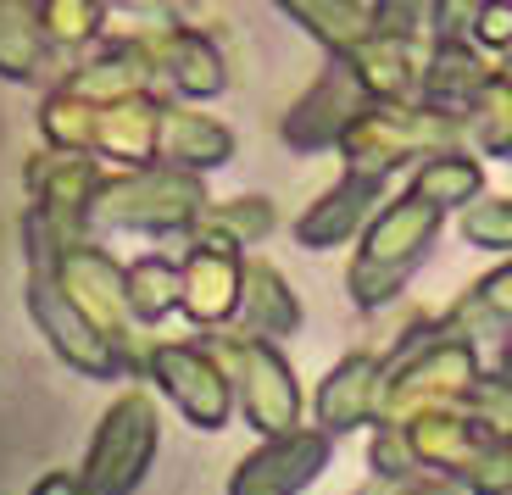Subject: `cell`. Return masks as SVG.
I'll return each mask as SVG.
<instances>
[{"label": "cell", "instance_id": "obj_1", "mask_svg": "<svg viewBox=\"0 0 512 495\" xmlns=\"http://www.w3.org/2000/svg\"><path fill=\"white\" fill-rule=\"evenodd\" d=\"M206 206V184L201 173H184V167H117L101 173L90 201V234H190V223Z\"/></svg>", "mask_w": 512, "mask_h": 495}, {"label": "cell", "instance_id": "obj_2", "mask_svg": "<svg viewBox=\"0 0 512 495\" xmlns=\"http://www.w3.org/2000/svg\"><path fill=\"white\" fill-rule=\"evenodd\" d=\"M440 223H446V212L423 206L418 195H396V201H384L379 212L362 223V234H357L362 251L351 256V267H346L351 301H357L362 312L396 301V295L407 290V279L423 267V256H429V245H435Z\"/></svg>", "mask_w": 512, "mask_h": 495}, {"label": "cell", "instance_id": "obj_3", "mask_svg": "<svg viewBox=\"0 0 512 495\" xmlns=\"http://www.w3.org/2000/svg\"><path fill=\"white\" fill-rule=\"evenodd\" d=\"M462 145V117L440 112V106H379L368 101L357 117L346 123V134L334 140L346 173H368V178H390L407 162H423L435 151H457Z\"/></svg>", "mask_w": 512, "mask_h": 495}, {"label": "cell", "instance_id": "obj_4", "mask_svg": "<svg viewBox=\"0 0 512 495\" xmlns=\"http://www.w3.org/2000/svg\"><path fill=\"white\" fill-rule=\"evenodd\" d=\"M39 273H51L56 290L73 301V312L112 345L117 368L134 373L140 379L145 368V345H140V323L128 318V301H123V267H117L112 251H101L95 240H73L51 256V267H39Z\"/></svg>", "mask_w": 512, "mask_h": 495}, {"label": "cell", "instance_id": "obj_5", "mask_svg": "<svg viewBox=\"0 0 512 495\" xmlns=\"http://www.w3.org/2000/svg\"><path fill=\"white\" fill-rule=\"evenodd\" d=\"M201 345L212 351V362L229 373V384H240V390H234V407H240V418L251 423L256 434H290V429H301L307 401H301L295 368L284 362L279 345L256 340V334H218V329H206Z\"/></svg>", "mask_w": 512, "mask_h": 495}, {"label": "cell", "instance_id": "obj_6", "mask_svg": "<svg viewBox=\"0 0 512 495\" xmlns=\"http://www.w3.org/2000/svg\"><path fill=\"white\" fill-rule=\"evenodd\" d=\"M156 440H162V418L151 390H123L95 423L84 468L73 473L78 495H134L156 462Z\"/></svg>", "mask_w": 512, "mask_h": 495}, {"label": "cell", "instance_id": "obj_7", "mask_svg": "<svg viewBox=\"0 0 512 495\" xmlns=\"http://www.w3.org/2000/svg\"><path fill=\"white\" fill-rule=\"evenodd\" d=\"M140 379H156V390L195 423V429H229L234 418V384L229 373L212 362L206 345H184V340H162L145 345V368Z\"/></svg>", "mask_w": 512, "mask_h": 495}, {"label": "cell", "instance_id": "obj_8", "mask_svg": "<svg viewBox=\"0 0 512 495\" xmlns=\"http://www.w3.org/2000/svg\"><path fill=\"white\" fill-rule=\"evenodd\" d=\"M106 167L84 151H34L23 167L28 184V212L45 217V229L62 245L90 240V201Z\"/></svg>", "mask_w": 512, "mask_h": 495}, {"label": "cell", "instance_id": "obj_9", "mask_svg": "<svg viewBox=\"0 0 512 495\" xmlns=\"http://www.w3.org/2000/svg\"><path fill=\"white\" fill-rule=\"evenodd\" d=\"M334 457V434L323 429H290L268 434L251 457L234 468L229 495H301Z\"/></svg>", "mask_w": 512, "mask_h": 495}, {"label": "cell", "instance_id": "obj_10", "mask_svg": "<svg viewBox=\"0 0 512 495\" xmlns=\"http://www.w3.org/2000/svg\"><path fill=\"white\" fill-rule=\"evenodd\" d=\"M28 312H34L39 334L51 340V351L62 356L67 368H78L84 379H123L112 345L78 318L73 301H67V295L56 290V279L51 273H39V267H28Z\"/></svg>", "mask_w": 512, "mask_h": 495}, {"label": "cell", "instance_id": "obj_11", "mask_svg": "<svg viewBox=\"0 0 512 495\" xmlns=\"http://www.w3.org/2000/svg\"><path fill=\"white\" fill-rule=\"evenodd\" d=\"M368 106V95H362L357 84H351V73L329 56V67H323L318 78H312V89L301 95V101L284 112L279 123V140L290 145V151L312 156V151H329L340 134H346V123Z\"/></svg>", "mask_w": 512, "mask_h": 495}, {"label": "cell", "instance_id": "obj_12", "mask_svg": "<svg viewBox=\"0 0 512 495\" xmlns=\"http://www.w3.org/2000/svg\"><path fill=\"white\" fill-rule=\"evenodd\" d=\"M145 45H151V67L179 89V95H190V101H212V95L229 89V62H223V51L206 34H195V28L156 23V28H145Z\"/></svg>", "mask_w": 512, "mask_h": 495}, {"label": "cell", "instance_id": "obj_13", "mask_svg": "<svg viewBox=\"0 0 512 495\" xmlns=\"http://www.w3.org/2000/svg\"><path fill=\"white\" fill-rule=\"evenodd\" d=\"M384 190H390V178L346 173L334 190H323L307 212L295 217V240L307 245V251H329V245L357 240L362 223H368V217L384 206Z\"/></svg>", "mask_w": 512, "mask_h": 495}, {"label": "cell", "instance_id": "obj_14", "mask_svg": "<svg viewBox=\"0 0 512 495\" xmlns=\"http://www.w3.org/2000/svg\"><path fill=\"white\" fill-rule=\"evenodd\" d=\"M240 273V251H212V245L190 240V256L179 262V312L201 329H223L240 306Z\"/></svg>", "mask_w": 512, "mask_h": 495}, {"label": "cell", "instance_id": "obj_15", "mask_svg": "<svg viewBox=\"0 0 512 495\" xmlns=\"http://www.w3.org/2000/svg\"><path fill=\"white\" fill-rule=\"evenodd\" d=\"M379 390H384V356L351 351L334 362V373H323L312 412H318L323 434H346V429H368L379 412Z\"/></svg>", "mask_w": 512, "mask_h": 495}, {"label": "cell", "instance_id": "obj_16", "mask_svg": "<svg viewBox=\"0 0 512 495\" xmlns=\"http://www.w3.org/2000/svg\"><path fill=\"white\" fill-rule=\"evenodd\" d=\"M418 56L412 39H396V34H368L357 39L351 51H340L334 62L351 73V84L379 106H412L418 101Z\"/></svg>", "mask_w": 512, "mask_h": 495}, {"label": "cell", "instance_id": "obj_17", "mask_svg": "<svg viewBox=\"0 0 512 495\" xmlns=\"http://www.w3.org/2000/svg\"><path fill=\"white\" fill-rule=\"evenodd\" d=\"M156 123H162V101H156L151 89L117 95V101L95 106L90 156H106L117 167H151L156 162Z\"/></svg>", "mask_w": 512, "mask_h": 495}, {"label": "cell", "instance_id": "obj_18", "mask_svg": "<svg viewBox=\"0 0 512 495\" xmlns=\"http://www.w3.org/2000/svg\"><path fill=\"white\" fill-rule=\"evenodd\" d=\"M234 156V134L229 123L195 112V106H173L162 101V123H156V162L184 167V173H212Z\"/></svg>", "mask_w": 512, "mask_h": 495}, {"label": "cell", "instance_id": "obj_19", "mask_svg": "<svg viewBox=\"0 0 512 495\" xmlns=\"http://www.w3.org/2000/svg\"><path fill=\"white\" fill-rule=\"evenodd\" d=\"M67 73V56L39 28L28 0H0V78L12 84H56Z\"/></svg>", "mask_w": 512, "mask_h": 495}, {"label": "cell", "instance_id": "obj_20", "mask_svg": "<svg viewBox=\"0 0 512 495\" xmlns=\"http://www.w3.org/2000/svg\"><path fill=\"white\" fill-rule=\"evenodd\" d=\"M490 73H496V67L479 56V45H468V39H435V45L418 56V101L440 106V112H462V101H468Z\"/></svg>", "mask_w": 512, "mask_h": 495}, {"label": "cell", "instance_id": "obj_21", "mask_svg": "<svg viewBox=\"0 0 512 495\" xmlns=\"http://www.w3.org/2000/svg\"><path fill=\"white\" fill-rule=\"evenodd\" d=\"M245 318V329L256 334V340H290L295 329H301V295L290 290V279H284L273 262H256V256H245V273H240V306H234Z\"/></svg>", "mask_w": 512, "mask_h": 495}, {"label": "cell", "instance_id": "obj_22", "mask_svg": "<svg viewBox=\"0 0 512 495\" xmlns=\"http://www.w3.org/2000/svg\"><path fill=\"white\" fill-rule=\"evenodd\" d=\"M279 229V212H273L268 195H234V201H206L201 217L190 223L195 245H212V251H251L268 234Z\"/></svg>", "mask_w": 512, "mask_h": 495}, {"label": "cell", "instance_id": "obj_23", "mask_svg": "<svg viewBox=\"0 0 512 495\" xmlns=\"http://www.w3.org/2000/svg\"><path fill=\"white\" fill-rule=\"evenodd\" d=\"M407 195H418L423 206H435V212H457L468 206L474 195H485V162L474 151H435L423 156V167L407 178Z\"/></svg>", "mask_w": 512, "mask_h": 495}, {"label": "cell", "instance_id": "obj_24", "mask_svg": "<svg viewBox=\"0 0 512 495\" xmlns=\"http://www.w3.org/2000/svg\"><path fill=\"white\" fill-rule=\"evenodd\" d=\"M295 28H307L329 56L351 51L357 39L373 34V17H368V0H273Z\"/></svg>", "mask_w": 512, "mask_h": 495}, {"label": "cell", "instance_id": "obj_25", "mask_svg": "<svg viewBox=\"0 0 512 495\" xmlns=\"http://www.w3.org/2000/svg\"><path fill=\"white\" fill-rule=\"evenodd\" d=\"M123 301L140 329H156L167 312H179V262L162 251H145L123 267Z\"/></svg>", "mask_w": 512, "mask_h": 495}, {"label": "cell", "instance_id": "obj_26", "mask_svg": "<svg viewBox=\"0 0 512 495\" xmlns=\"http://www.w3.org/2000/svg\"><path fill=\"white\" fill-rule=\"evenodd\" d=\"M462 140L479 156H507L512 162V84L507 73H490L485 84L462 101Z\"/></svg>", "mask_w": 512, "mask_h": 495}, {"label": "cell", "instance_id": "obj_27", "mask_svg": "<svg viewBox=\"0 0 512 495\" xmlns=\"http://www.w3.org/2000/svg\"><path fill=\"white\" fill-rule=\"evenodd\" d=\"M28 6H34L45 39H51L62 56H84L95 39H106V6L101 0H28Z\"/></svg>", "mask_w": 512, "mask_h": 495}, {"label": "cell", "instance_id": "obj_28", "mask_svg": "<svg viewBox=\"0 0 512 495\" xmlns=\"http://www.w3.org/2000/svg\"><path fill=\"white\" fill-rule=\"evenodd\" d=\"M39 134L51 151H84L90 156V140H95V101H78L67 89H51L39 101Z\"/></svg>", "mask_w": 512, "mask_h": 495}, {"label": "cell", "instance_id": "obj_29", "mask_svg": "<svg viewBox=\"0 0 512 495\" xmlns=\"http://www.w3.org/2000/svg\"><path fill=\"white\" fill-rule=\"evenodd\" d=\"M457 407H462V418L474 423V429H485L490 440L512 445V379L479 368V379L457 395Z\"/></svg>", "mask_w": 512, "mask_h": 495}, {"label": "cell", "instance_id": "obj_30", "mask_svg": "<svg viewBox=\"0 0 512 495\" xmlns=\"http://www.w3.org/2000/svg\"><path fill=\"white\" fill-rule=\"evenodd\" d=\"M457 229L474 251H512V201L507 195H474Z\"/></svg>", "mask_w": 512, "mask_h": 495}, {"label": "cell", "instance_id": "obj_31", "mask_svg": "<svg viewBox=\"0 0 512 495\" xmlns=\"http://www.w3.org/2000/svg\"><path fill=\"white\" fill-rule=\"evenodd\" d=\"M368 17H373V34L418 39V28L429 23V0H373Z\"/></svg>", "mask_w": 512, "mask_h": 495}, {"label": "cell", "instance_id": "obj_32", "mask_svg": "<svg viewBox=\"0 0 512 495\" xmlns=\"http://www.w3.org/2000/svg\"><path fill=\"white\" fill-rule=\"evenodd\" d=\"M468 45H479V51H512V0H485L474 17V34H468Z\"/></svg>", "mask_w": 512, "mask_h": 495}, {"label": "cell", "instance_id": "obj_33", "mask_svg": "<svg viewBox=\"0 0 512 495\" xmlns=\"http://www.w3.org/2000/svg\"><path fill=\"white\" fill-rule=\"evenodd\" d=\"M468 301H474L490 323H512V262H501L496 273H485Z\"/></svg>", "mask_w": 512, "mask_h": 495}, {"label": "cell", "instance_id": "obj_34", "mask_svg": "<svg viewBox=\"0 0 512 495\" xmlns=\"http://www.w3.org/2000/svg\"><path fill=\"white\" fill-rule=\"evenodd\" d=\"M479 6L485 0H429V28H435V39H468Z\"/></svg>", "mask_w": 512, "mask_h": 495}, {"label": "cell", "instance_id": "obj_35", "mask_svg": "<svg viewBox=\"0 0 512 495\" xmlns=\"http://www.w3.org/2000/svg\"><path fill=\"white\" fill-rule=\"evenodd\" d=\"M28 495H78V479H73V473H45Z\"/></svg>", "mask_w": 512, "mask_h": 495}, {"label": "cell", "instance_id": "obj_36", "mask_svg": "<svg viewBox=\"0 0 512 495\" xmlns=\"http://www.w3.org/2000/svg\"><path fill=\"white\" fill-rule=\"evenodd\" d=\"M496 373H501V379H512V334H507V340H501V356H496Z\"/></svg>", "mask_w": 512, "mask_h": 495}, {"label": "cell", "instance_id": "obj_37", "mask_svg": "<svg viewBox=\"0 0 512 495\" xmlns=\"http://www.w3.org/2000/svg\"><path fill=\"white\" fill-rule=\"evenodd\" d=\"M501 73H507V84H512V62H507V67H501Z\"/></svg>", "mask_w": 512, "mask_h": 495}]
</instances>
